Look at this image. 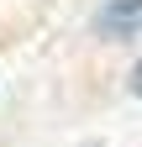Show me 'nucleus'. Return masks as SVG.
<instances>
[{"label": "nucleus", "instance_id": "nucleus-1", "mask_svg": "<svg viewBox=\"0 0 142 147\" xmlns=\"http://www.w3.org/2000/svg\"><path fill=\"white\" fill-rule=\"evenodd\" d=\"M95 26L105 37H132V32H142V0H111V5H100Z\"/></svg>", "mask_w": 142, "mask_h": 147}, {"label": "nucleus", "instance_id": "nucleus-2", "mask_svg": "<svg viewBox=\"0 0 142 147\" xmlns=\"http://www.w3.org/2000/svg\"><path fill=\"white\" fill-rule=\"evenodd\" d=\"M132 95H137V100H142V63H137V68H132Z\"/></svg>", "mask_w": 142, "mask_h": 147}]
</instances>
